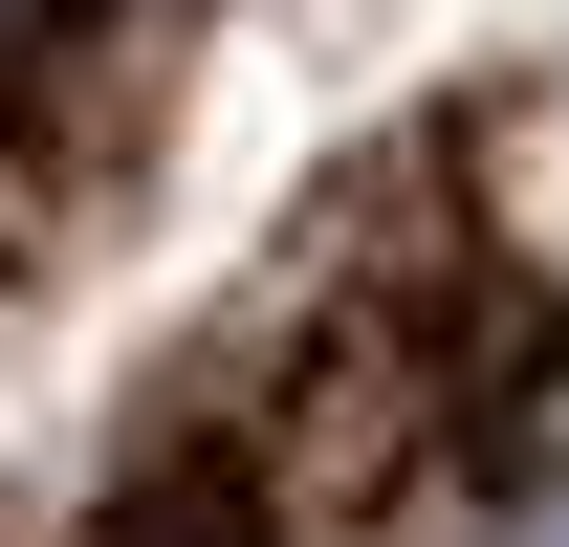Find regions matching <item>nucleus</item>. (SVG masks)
<instances>
[{
  "label": "nucleus",
  "instance_id": "f257e3e1",
  "mask_svg": "<svg viewBox=\"0 0 569 547\" xmlns=\"http://www.w3.org/2000/svg\"><path fill=\"white\" fill-rule=\"evenodd\" d=\"M503 547H569V504H548V526H503Z\"/></svg>",
  "mask_w": 569,
  "mask_h": 547
}]
</instances>
